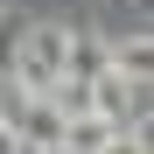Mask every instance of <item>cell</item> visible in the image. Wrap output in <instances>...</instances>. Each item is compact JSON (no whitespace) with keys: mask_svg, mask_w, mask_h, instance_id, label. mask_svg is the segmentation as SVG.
I'll use <instances>...</instances> for the list:
<instances>
[{"mask_svg":"<svg viewBox=\"0 0 154 154\" xmlns=\"http://www.w3.org/2000/svg\"><path fill=\"white\" fill-rule=\"evenodd\" d=\"M21 56H35L63 77V56H70V28L63 21H35V28H21Z\"/></svg>","mask_w":154,"mask_h":154,"instance_id":"obj_1","label":"cell"},{"mask_svg":"<svg viewBox=\"0 0 154 154\" xmlns=\"http://www.w3.org/2000/svg\"><path fill=\"white\" fill-rule=\"evenodd\" d=\"M105 140H112V119L84 112V119H63V147H56V154H98Z\"/></svg>","mask_w":154,"mask_h":154,"instance_id":"obj_2","label":"cell"},{"mask_svg":"<svg viewBox=\"0 0 154 154\" xmlns=\"http://www.w3.org/2000/svg\"><path fill=\"white\" fill-rule=\"evenodd\" d=\"M98 154H147V140H140V133H133V140H119V133H112V140L98 147Z\"/></svg>","mask_w":154,"mask_h":154,"instance_id":"obj_5","label":"cell"},{"mask_svg":"<svg viewBox=\"0 0 154 154\" xmlns=\"http://www.w3.org/2000/svg\"><path fill=\"white\" fill-rule=\"evenodd\" d=\"M119 63H126V70L147 84V35H133V42H126V49H119Z\"/></svg>","mask_w":154,"mask_h":154,"instance_id":"obj_4","label":"cell"},{"mask_svg":"<svg viewBox=\"0 0 154 154\" xmlns=\"http://www.w3.org/2000/svg\"><path fill=\"white\" fill-rule=\"evenodd\" d=\"M42 98H49V105H56L63 119H84V112H98V105H91V84H84V77H56V84H49Z\"/></svg>","mask_w":154,"mask_h":154,"instance_id":"obj_3","label":"cell"}]
</instances>
